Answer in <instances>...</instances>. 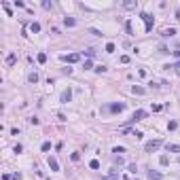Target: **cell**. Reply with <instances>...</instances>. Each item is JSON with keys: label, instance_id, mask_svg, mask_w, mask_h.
<instances>
[{"label": "cell", "instance_id": "30bf717a", "mask_svg": "<svg viewBox=\"0 0 180 180\" xmlns=\"http://www.w3.org/2000/svg\"><path fill=\"white\" fill-rule=\"evenodd\" d=\"M15 61H17V55H15V53H11V55H6V66H13Z\"/></svg>", "mask_w": 180, "mask_h": 180}, {"label": "cell", "instance_id": "d6986e66", "mask_svg": "<svg viewBox=\"0 0 180 180\" xmlns=\"http://www.w3.org/2000/svg\"><path fill=\"white\" fill-rule=\"evenodd\" d=\"M106 70H108V68H106L104 64H102V66H95V72H97V74H104Z\"/></svg>", "mask_w": 180, "mask_h": 180}, {"label": "cell", "instance_id": "83f0119b", "mask_svg": "<svg viewBox=\"0 0 180 180\" xmlns=\"http://www.w3.org/2000/svg\"><path fill=\"white\" fill-rule=\"evenodd\" d=\"M127 169H129V172H131V174H136V172H138V167H136V163H131V165H129Z\"/></svg>", "mask_w": 180, "mask_h": 180}, {"label": "cell", "instance_id": "ac0fdd59", "mask_svg": "<svg viewBox=\"0 0 180 180\" xmlns=\"http://www.w3.org/2000/svg\"><path fill=\"white\" fill-rule=\"evenodd\" d=\"M123 6L125 8H136V2H133V0H127V2H123Z\"/></svg>", "mask_w": 180, "mask_h": 180}, {"label": "cell", "instance_id": "277c9868", "mask_svg": "<svg viewBox=\"0 0 180 180\" xmlns=\"http://www.w3.org/2000/svg\"><path fill=\"white\" fill-rule=\"evenodd\" d=\"M70 100H72V91H70V89H64L61 95H59V102H61V104H68Z\"/></svg>", "mask_w": 180, "mask_h": 180}, {"label": "cell", "instance_id": "4dcf8cb0", "mask_svg": "<svg viewBox=\"0 0 180 180\" xmlns=\"http://www.w3.org/2000/svg\"><path fill=\"white\" fill-rule=\"evenodd\" d=\"M104 180H119V178H114V176H108V178H104Z\"/></svg>", "mask_w": 180, "mask_h": 180}, {"label": "cell", "instance_id": "7a4b0ae2", "mask_svg": "<svg viewBox=\"0 0 180 180\" xmlns=\"http://www.w3.org/2000/svg\"><path fill=\"white\" fill-rule=\"evenodd\" d=\"M140 17H142L144 25H146V32H150V30H152V17H150L148 13H140Z\"/></svg>", "mask_w": 180, "mask_h": 180}, {"label": "cell", "instance_id": "9a60e30c", "mask_svg": "<svg viewBox=\"0 0 180 180\" xmlns=\"http://www.w3.org/2000/svg\"><path fill=\"white\" fill-rule=\"evenodd\" d=\"M28 80H30V83H38V74H36V72H30V74H28Z\"/></svg>", "mask_w": 180, "mask_h": 180}, {"label": "cell", "instance_id": "8992f818", "mask_svg": "<svg viewBox=\"0 0 180 180\" xmlns=\"http://www.w3.org/2000/svg\"><path fill=\"white\" fill-rule=\"evenodd\" d=\"M47 163H49V167H51V172H59V163H57V159H55V157H49V159H47Z\"/></svg>", "mask_w": 180, "mask_h": 180}, {"label": "cell", "instance_id": "8fae6325", "mask_svg": "<svg viewBox=\"0 0 180 180\" xmlns=\"http://www.w3.org/2000/svg\"><path fill=\"white\" fill-rule=\"evenodd\" d=\"M123 108H125V104H110V110L112 112H121Z\"/></svg>", "mask_w": 180, "mask_h": 180}, {"label": "cell", "instance_id": "2e32d148", "mask_svg": "<svg viewBox=\"0 0 180 180\" xmlns=\"http://www.w3.org/2000/svg\"><path fill=\"white\" fill-rule=\"evenodd\" d=\"M36 59H38V64H44V61H47V55H44V53H38Z\"/></svg>", "mask_w": 180, "mask_h": 180}, {"label": "cell", "instance_id": "ba28073f", "mask_svg": "<svg viewBox=\"0 0 180 180\" xmlns=\"http://www.w3.org/2000/svg\"><path fill=\"white\" fill-rule=\"evenodd\" d=\"M64 25L72 28V25H76V19H74V17H64Z\"/></svg>", "mask_w": 180, "mask_h": 180}, {"label": "cell", "instance_id": "f546056e", "mask_svg": "<svg viewBox=\"0 0 180 180\" xmlns=\"http://www.w3.org/2000/svg\"><path fill=\"white\" fill-rule=\"evenodd\" d=\"M51 6H53V4L49 2V0H44V2H42V8H51Z\"/></svg>", "mask_w": 180, "mask_h": 180}, {"label": "cell", "instance_id": "f1b7e54d", "mask_svg": "<svg viewBox=\"0 0 180 180\" xmlns=\"http://www.w3.org/2000/svg\"><path fill=\"white\" fill-rule=\"evenodd\" d=\"M121 64H129V55H121Z\"/></svg>", "mask_w": 180, "mask_h": 180}, {"label": "cell", "instance_id": "6da1fadb", "mask_svg": "<svg viewBox=\"0 0 180 180\" xmlns=\"http://www.w3.org/2000/svg\"><path fill=\"white\" fill-rule=\"evenodd\" d=\"M159 146H161V140H150V142L144 144V150H146V152H155Z\"/></svg>", "mask_w": 180, "mask_h": 180}, {"label": "cell", "instance_id": "3957f363", "mask_svg": "<svg viewBox=\"0 0 180 180\" xmlns=\"http://www.w3.org/2000/svg\"><path fill=\"white\" fill-rule=\"evenodd\" d=\"M59 59H61V61H68V64H74V61L80 59V55H78V53H70V55H61Z\"/></svg>", "mask_w": 180, "mask_h": 180}, {"label": "cell", "instance_id": "603a6c76", "mask_svg": "<svg viewBox=\"0 0 180 180\" xmlns=\"http://www.w3.org/2000/svg\"><path fill=\"white\" fill-rule=\"evenodd\" d=\"M176 34V30L174 28H169V30H163V36H174Z\"/></svg>", "mask_w": 180, "mask_h": 180}, {"label": "cell", "instance_id": "5b68a950", "mask_svg": "<svg viewBox=\"0 0 180 180\" xmlns=\"http://www.w3.org/2000/svg\"><path fill=\"white\" fill-rule=\"evenodd\" d=\"M146 110H136V112H133V116H131V121L133 123H136V121H142V119H146Z\"/></svg>", "mask_w": 180, "mask_h": 180}, {"label": "cell", "instance_id": "d4e9b609", "mask_svg": "<svg viewBox=\"0 0 180 180\" xmlns=\"http://www.w3.org/2000/svg\"><path fill=\"white\" fill-rule=\"evenodd\" d=\"M85 55H87V57H93V55H95V49H87Z\"/></svg>", "mask_w": 180, "mask_h": 180}, {"label": "cell", "instance_id": "4fadbf2b", "mask_svg": "<svg viewBox=\"0 0 180 180\" xmlns=\"http://www.w3.org/2000/svg\"><path fill=\"white\" fill-rule=\"evenodd\" d=\"M89 167H91V169H100V161H97V159H91V161H89Z\"/></svg>", "mask_w": 180, "mask_h": 180}, {"label": "cell", "instance_id": "484cf974", "mask_svg": "<svg viewBox=\"0 0 180 180\" xmlns=\"http://www.w3.org/2000/svg\"><path fill=\"white\" fill-rule=\"evenodd\" d=\"M40 148H42L44 152H47V150H51V142H44V144H42V146H40Z\"/></svg>", "mask_w": 180, "mask_h": 180}, {"label": "cell", "instance_id": "ffe728a7", "mask_svg": "<svg viewBox=\"0 0 180 180\" xmlns=\"http://www.w3.org/2000/svg\"><path fill=\"white\" fill-rule=\"evenodd\" d=\"M159 163H161V165H167V163H169V159H167L165 155H161V157H159Z\"/></svg>", "mask_w": 180, "mask_h": 180}, {"label": "cell", "instance_id": "52a82bcc", "mask_svg": "<svg viewBox=\"0 0 180 180\" xmlns=\"http://www.w3.org/2000/svg\"><path fill=\"white\" fill-rule=\"evenodd\" d=\"M165 148H167V152H180V144H165Z\"/></svg>", "mask_w": 180, "mask_h": 180}, {"label": "cell", "instance_id": "5bb4252c", "mask_svg": "<svg viewBox=\"0 0 180 180\" xmlns=\"http://www.w3.org/2000/svg\"><path fill=\"white\" fill-rule=\"evenodd\" d=\"M148 178H150V180H161V174H159V172H152V169H150V172H148Z\"/></svg>", "mask_w": 180, "mask_h": 180}, {"label": "cell", "instance_id": "4316f807", "mask_svg": "<svg viewBox=\"0 0 180 180\" xmlns=\"http://www.w3.org/2000/svg\"><path fill=\"white\" fill-rule=\"evenodd\" d=\"M89 68H93V61L91 59H85V70H89Z\"/></svg>", "mask_w": 180, "mask_h": 180}, {"label": "cell", "instance_id": "7c38bea8", "mask_svg": "<svg viewBox=\"0 0 180 180\" xmlns=\"http://www.w3.org/2000/svg\"><path fill=\"white\" fill-rule=\"evenodd\" d=\"M30 32L38 34V32H40V23H36V21H34V23H30Z\"/></svg>", "mask_w": 180, "mask_h": 180}, {"label": "cell", "instance_id": "e0dca14e", "mask_svg": "<svg viewBox=\"0 0 180 180\" xmlns=\"http://www.w3.org/2000/svg\"><path fill=\"white\" fill-rule=\"evenodd\" d=\"M167 129H169V131L178 129V123H176V121H169V123H167Z\"/></svg>", "mask_w": 180, "mask_h": 180}, {"label": "cell", "instance_id": "9c48e42d", "mask_svg": "<svg viewBox=\"0 0 180 180\" xmlns=\"http://www.w3.org/2000/svg\"><path fill=\"white\" fill-rule=\"evenodd\" d=\"M131 91L136 93V95H142L144 91H146V89H144V87H140V85H133V87H131Z\"/></svg>", "mask_w": 180, "mask_h": 180}, {"label": "cell", "instance_id": "44dd1931", "mask_svg": "<svg viewBox=\"0 0 180 180\" xmlns=\"http://www.w3.org/2000/svg\"><path fill=\"white\" fill-rule=\"evenodd\" d=\"M125 30H127V34H133V28H131V21H125Z\"/></svg>", "mask_w": 180, "mask_h": 180}, {"label": "cell", "instance_id": "7402d4cb", "mask_svg": "<svg viewBox=\"0 0 180 180\" xmlns=\"http://www.w3.org/2000/svg\"><path fill=\"white\" fill-rule=\"evenodd\" d=\"M112 152H114V155H121V152H125V148H123V146H114Z\"/></svg>", "mask_w": 180, "mask_h": 180}, {"label": "cell", "instance_id": "cb8c5ba5", "mask_svg": "<svg viewBox=\"0 0 180 180\" xmlns=\"http://www.w3.org/2000/svg\"><path fill=\"white\" fill-rule=\"evenodd\" d=\"M106 53H114V44H112V42L106 44Z\"/></svg>", "mask_w": 180, "mask_h": 180}]
</instances>
